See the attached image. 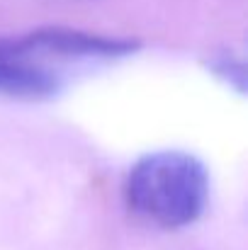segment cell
I'll return each instance as SVG.
<instances>
[{
  "instance_id": "6da1fadb",
  "label": "cell",
  "mask_w": 248,
  "mask_h": 250,
  "mask_svg": "<svg viewBox=\"0 0 248 250\" xmlns=\"http://www.w3.org/2000/svg\"><path fill=\"white\" fill-rule=\"evenodd\" d=\"M209 170L180 148L141 156L124 180L127 207L158 229H185L200 221L209 204Z\"/></svg>"
},
{
  "instance_id": "7a4b0ae2",
  "label": "cell",
  "mask_w": 248,
  "mask_h": 250,
  "mask_svg": "<svg viewBox=\"0 0 248 250\" xmlns=\"http://www.w3.org/2000/svg\"><path fill=\"white\" fill-rule=\"evenodd\" d=\"M61 66H71L64 27H39L0 37V95L12 100H49L61 85Z\"/></svg>"
}]
</instances>
